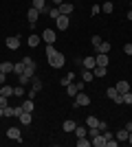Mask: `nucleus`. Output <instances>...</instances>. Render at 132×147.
I'll return each instance as SVG.
<instances>
[{"mask_svg": "<svg viewBox=\"0 0 132 147\" xmlns=\"http://www.w3.org/2000/svg\"><path fill=\"white\" fill-rule=\"evenodd\" d=\"M49 59V66L51 68H62L64 64H66V57H64V53H60V51H55L51 57H46Z\"/></svg>", "mask_w": 132, "mask_h": 147, "instance_id": "nucleus-1", "label": "nucleus"}, {"mask_svg": "<svg viewBox=\"0 0 132 147\" xmlns=\"http://www.w3.org/2000/svg\"><path fill=\"white\" fill-rule=\"evenodd\" d=\"M106 97L110 99V101H114V105H123V97H121L119 94V90H117V88H108L106 90Z\"/></svg>", "mask_w": 132, "mask_h": 147, "instance_id": "nucleus-2", "label": "nucleus"}, {"mask_svg": "<svg viewBox=\"0 0 132 147\" xmlns=\"http://www.w3.org/2000/svg\"><path fill=\"white\" fill-rule=\"evenodd\" d=\"M79 105H84V108H86V105H90V97H88L84 90H79V92L75 94V105H73V108H79Z\"/></svg>", "mask_w": 132, "mask_h": 147, "instance_id": "nucleus-3", "label": "nucleus"}, {"mask_svg": "<svg viewBox=\"0 0 132 147\" xmlns=\"http://www.w3.org/2000/svg\"><path fill=\"white\" fill-rule=\"evenodd\" d=\"M5 44H7V49H9V51H18L20 44H22V40H20L18 35H9V37L5 40Z\"/></svg>", "mask_w": 132, "mask_h": 147, "instance_id": "nucleus-4", "label": "nucleus"}, {"mask_svg": "<svg viewBox=\"0 0 132 147\" xmlns=\"http://www.w3.org/2000/svg\"><path fill=\"white\" fill-rule=\"evenodd\" d=\"M7 138H11V141H16V143H22V132H20V127H9L7 129Z\"/></svg>", "mask_w": 132, "mask_h": 147, "instance_id": "nucleus-5", "label": "nucleus"}, {"mask_svg": "<svg viewBox=\"0 0 132 147\" xmlns=\"http://www.w3.org/2000/svg\"><path fill=\"white\" fill-rule=\"evenodd\" d=\"M55 40H57V35H55V31H53V29H44L42 31V42L55 44Z\"/></svg>", "mask_w": 132, "mask_h": 147, "instance_id": "nucleus-6", "label": "nucleus"}, {"mask_svg": "<svg viewBox=\"0 0 132 147\" xmlns=\"http://www.w3.org/2000/svg\"><path fill=\"white\" fill-rule=\"evenodd\" d=\"M57 9H60V13H62V16H70V13L75 11V5H73V2H66V0H64L62 5L57 7Z\"/></svg>", "mask_w": 132, "mask_h": 147, "instance_id": "nucleus-7", "label": "nucleus"}, {"mask_svg": "<svg viewBox=\"0 0 132 147\" xmlns=\"http://www.w3.org/2000/svg\"><path fill=\"white\" fill-rule=\"evenodd\" d=\"M55 24H57V29H60V31H66L70 26V18H68V16H60V18L55 20Z\"/></svg>", "mask_w": 132, "mask_h": 147, "instance_id": "nucleus-8", "label": "nucleus"}, {"mask_svg": "<svg viewBox=\"0 0 132 147\" xmlns=\"http://www.w3.org/2000/svg\"><path fill=\"white\" fill-rule=\"evenodd\" d=\"M95 61H97V66H106L108 68L110 57H108V53H97V55H95Z\"/></svg>", "mask_w": 132, "mask_h": 147, "instance_id": "nucleus-9", "label": "nucleus"}, {"mask_svg": "<svg viewBox=\"0 0 132 147\" xmlns=\"http://www.w3.org/2000/svg\"><path fill=\"white\" fill-rule=\"evenodd\" d=\"M40 16H42V13H40V9H35V7H31V9H29V13H26V18H29V24H35Z\"/></svg>", "mask_w": 132, "mask_h": 147, "instance_id": "nucleus-10", "label": "nucleus"}, {"mask_svg": "<svg viewBox=\"0 0 132 147\" xmlns=\"http://www.w3.org/2000/svg\"><path fill=\"white\" fill-rule=\"evenodd\" d=\"M90 145L93 147H106V138H104V134H97L90 138Z\"/></svg>", "mask_w": 132, "mask_h": 147, "instance_id": "nucleus-11", "label": "nucleus"}, {"mask_svg": "<svg viewBox=\"0 0 132 147\" xmlns=\"http://www.w3.org/2000/svg\"><path fill=\"white\" fill-rule=\"evenodd\" d=\"M82 64H84V68H86V70H93V68L97 66V61H95V55L84 57V59H82Z\"/></svg>", "mask_w": 132, "mask_h": 147, "instance_id": "nucleus-12", "label": "nucleus"}, {"mask_svg": "<svg viewBox=\"0 0 132 147\" xmlns=\"http://www.w3.org/2000/svg\"><path fill=\"white\" fill-rule=\"evenodd\" d=\"M75 127H77V123L73 121V119H66V121L62 123V129L66 132V134H68V132H75Z\"/></svg>", "mask_w": 132, "mask_h": 147, "instance_id": "nucleus-13", "label": "nucleus"}, {"mask_svg": "<svg viewBox=\"0 0 132 147\" xmlns=\"http://www.w3.org/2000/svg\"><path fill=\"white\" fill-rule=\"evenodd\" d=\"M26 42H29V46H31V49H35V46H40V42H42V35H35V33H31Z\"/></svg>", "mask_w": 132, "mask_h": 147, "instance_id": "nucleus-14", "label": "nucleus"}, {"mask_svg": "<svg viewBox=\"0 0 132 147\" xmlns=\"http://www.w3.org/2000/svg\"><path fill=\"white\" fill-rule=\"evenodd\" d=\"M0 73L13 75V61H2V64H0Z\"/></svg>", "mask_w": 132, "mask_h": 147, "instance_id": "nucleus-15", "label": "nucleus"}, {"mask_svg": "<svg viewBox=\"0 0 132 147\" xmlns=\"http://www.w3.org/2000/svg\"><path fill=\"white\" fill-rule=\"evenodd\" d=\"M33 112H22V114H20V123H22V125H31V121H33V117H31Z\"/></svg>", "mask_w": 132, "mask_h": 147, "instance_id": "nucleus-16", "label": "nucleus"}, {"mask_svg": "<svg viewBox=\"0 0 132 147\" xmlns=\"http://www.w3.org/2000/svg\"><path fill=\"white\" fill-rule=\"evenodd\" d=\"M93 75L101 79V77H106V75H108V68H106V66H95V68H93Z\"/></svg>", "mask_w": 132, "mask_h": 147, "instance_id": "nucleus-17", "label": "nucleus"}, {"mask_svg": "<svg viewBox=\"0 0 132 147\" xmlns=\"http://www.w3.org/2000/svg\"><path fill=\"white\" fill-rule=\"evenodd\" d=\"M114 88L119 90V94H126V92H130V84H128L126 79H123V81H119V84H117Z\"/></svg>", "mask_w": 132, "mask_h": 147, "instance_id": "nucleus-18", "label": "nucleus"}, {"mask_svg": "<svg viewBox=\"0 0 132 147\" xmlns=\"http://www.w3.org/2000/svg\"><path fill=\"white\" fill-rule=\"evenodd\" d=\"M86 127H99V119L97 117H93V114H90V117H86Z\"/></svg>", "mask_w": 132, "mask_h": 147, "instance_id": "nucleus-19", "label": "nucleus"}, {"mask_svg": "<svg viewBox=\"0 0 132 147\" xmlns=\"http://www.w3.org/2000/svg\"><path fill=\"white\" fill-rule=\"evenodd\" d=\"M77 92H79V88H77V81H73V84H68V86H66V94H68V97H75Z\"/></svg>", "mask_w": 132, "mask_h": 147, "instance_id": "nucleus-20", "label": "nucleus"}, {"mask_svg": "<svg viewBox=\"0 0 132 147\" xmlns=\"http://www.w3.org/2000/svg\"><path fill=\"white\" fill-rule=\"evenodd\" d=\"M22 110L24 112H33V108H35V103H33V99H24V101H22Z\"/></svg>", "mask_w": 132, "mask_h": 147, "instance_id": "nucleus-21", "label": "nucleus"}, {"mask_svg": "<svg viewBox=\"0 0 132 147\" xmlns=\"http://www.w3.org/2000/svg\"><path fill=\"white\" fill-rule=\"evenodd\" d=\"M101 11H104V13H112L114 11V2H112V0H106V2L101 5Z\"/></svg>", "mask_w": 132, "mask_h": 147, "instance_id": "nucleus-22", "label": "nucleus"}, {"mask_svg": "<svg viewBox=\"0 0 132 147\" xmlns=\"http://www.w3.org/2000/svg\"><path fill=\"white\" fill-rule=\"evenodd\" d=\"M110 49H112V46H110V42H101L99 46L95 49V53H110Z\"/></svg>", "mask_w": 132, "mask_h": 147, "instance_id": "nucleus-23", "label": "nucleus"}, {"mask_svg": "<svg viewBox=\"0 0 132 147\" xmlns=\"http://www.w3.org/2000/svg\"><path fill=\"white\" fill-rule=\"evenodd\" d=\"M128 136H130V132L123 127V129H119V132L114 134V138H117V141H128Z\"/></svg>", "mask_w": 132, "mask_h": 147, "instance_id": "nucleus-24", "label": "nucleus"}, {"mask_svg": "<svg viewBox=\"0 0 132 147\" xmlns=\"http://www.w3.org/2000/svg\"><path fill=\"white\" fill-rule=\"evenodd\" d=\"M86 134H88L86 125H77V127H75V136H77V138H82V136H86Z\"/></svg>", "mask_w": 132, "mask_h": 147, "instance_id": "nucleus-25", "label": "nucleus"}, {"mask_svg": "<svg viewBox=\"0 0 132 147\" xmlns=\"http://www.w3.org/2000/svg\"><path fill=\"white\" fill-rule=\"evenodd\" d=\"M31 88H33V90H35V92H40V90H42V79H38V77H33V79H31Z\"/></svg>", "mask_w": 132, "mask_h": 147, "instance_id": "nucleus-26", "label": "nucleus"}, {"mask_svg": "<svg viewBox=\"0 0 132 147\" xmlns=\"http://www.w3.org/2000/svg\"><path fill=\"white\" fill-rule=\"evenodd\" d=\"M0 94H2V97H11V94H13V86H7V84H5V86L0 88Z\"/></svg>", "mask_w": 132, "mask_h": 147, "instance_id": "nucleus-27", "label": "nucleus"}, {"mask_svg": "<svg viewBox=\"0 0 132 147\" xmlns=\"http://www.w3.org/2000/svg\"><path fill=\"white\" fill-rule=\"evenodd\" d=\"M13 94H16V97H24V94H26V86H20V84H18V86L13 88Z\"/></svg>", "mask_w": 132, "mask_h": 147, "instance_id": "nucleus-28", "label": "nucleus"}, {"mask_svg": "<svg viewBox=\"0 0 132 147\" xmlns=\"http://www.w3.org/2000/svg\"><path fill=\"white\" fill-rule=\"evenodd\" d=\"M18 84H20V86H29V84H31V77H26L24 73L18 75Z\"/></svg>", "mask_w": 132, "mask_h": 147, "instance_id": "nucleus-29", "label": "nucleus"}, {"mask_svg": "<svg viewBox=\"0 0 132 147\" xmlns=\"http://www.w3.org/2000/svg\"><path fill=\"white\" fill-rule=\"evenodd\" d=\"M93 79H95L93 70H84V73H82V81H86V84H88V81H93Z\"/></svg>", "mask_w": 132, "mask_h": 147, "instance_id": "nucleus-30", "label": "nucleus"}, {"mask_svg": "<svg viewBox=\"0 0 132 147\" xmlns=\"http://www.w3.org/2000/svg\"><path fill=\"white\" fill-rule=\"evenodd\" d=\"M75 145L77 147H90V141H88V136H82V138H77Z\"/></svg>", "mask_w": 132, "mask_h": 147, "instance_id": "nucleus-31", "label": "nucleus"}, {"mask_svg": "<svg viewBox=\"0 0 132 147\" xmlns=\"http://www.w3.org/2000/svg\"><path fill=\"white\" fill-rule=\"evenodd\" d=\"M22 73H24V64H22V61L13 64V75H22Z\"/></svg>", "mask_w": 132, "mask_h": 147, "instance_id": "nucleus-32", "label": "nucleus"}, {"mask_svg": "<svg viewBox=\"0 0 132 147\" xmlns=\"http://www.w3.org/2000/svg\"><path fill=\"white\" fill-rule=\"evenodd\" d=\"M60 16H62V13H60V9H57V7H51V9H49V18L57 20V18H60Z\"/></svg>", "mask_w": 132, "mask_h": 147, "instance_id": "nucleus-33", "label": "nucleus"}, {"mask_svg": "<svg viewBox=\"0 0 132 147\" xmlns=\"http://www.w3.org/2000/svg\"><path fill=\"white\" fill-rule=\"evenodd\" d=\"M73 81H75V73H68V75L62 79V86H68V84H73Z\"/></svg>", "mask_w": 132, "mask_h": 147, "instance_id": "nucleus-34", "label": "nucleus"}, {"mask_svg": "<svg viewBox=\"0 0 132 147\" xmlns=\"http://www.w3.org/2000/svg\"><path fill=\"white\" fill-rule=\"evenodd\" d=\"M2 112H5V117H9V119H16V117H13V108H11V105L2 108Z\"/></svg>", "mask_w": 132, "mask_h": 147, "instance_id": "nucleus-35", "label": "nucleus"}, {"mask_svg": "<svg viewBox=\"0 0 132 147\" xmlns=\"http://www.w3.org/2000/svg\"><path fill=\"white\" fill-rule=\"evenodd\" d=\"M123 97V103L126 105H132V92H126V94H121Z\"/></svg>", "mask_w": 132, "mask_h": 147, "instance_id": "nucleus-36", "label": "nucleus"}, {"mask_svg": "<svg viewBox=\"0 0 132 147\" xmlns=\"http://www.w3.org/2000/svg\"><path fill=\"white\" fill-rule=\"evenodd\" d=\"M101 134H104V138H106V141H110V138H114V132H110V129H104Z\"/></svg>", "mask_w": 132, "mask_h": 147, "instance_id": "nucleus-37", "label": "nucleus"}, {"mask_svg": "<svg viewBox=\"0 0 132 147\" xmlns=\"http://www.w3.org/2000/svg\"><path fill=\"white\" fill-rule=\"evenodd\" d=\"M90 42H93V46L97 49V46L101 44V35H93V40H90Z\"/></svg>", "mask_w": 132, "mask_h": 147, "instance_id": "nucleus-38", "label": "nucleus"}, {"mask_svg": "<svg viewBox=\"0 0 132 147\" xmlns=\"http://www.w3.org/2000/svg\"><path fill=\"white\" fill-rule=\"evenodd\" d=\"M123 53H126V55H130V57H132V44H130V42H128L126 46H123Z\"/></svg>", "mask_w": 132, "mask_h": 147, "instance_id": "nucleus-39", "label": "nucleus"}, {"mask_svg": "<svg viewBox=\"0 0 132 147\" xmlns=\"http://www.w3.org/2000/svg\"><path fill=\"white\" fill-rule=\"evenodd\" d=\"M99 11H101V7H99V5H93V7H90V13H93V16H97Z\"/></svg>", "mask_w": 132, "mask_h": 147, "instance_id": "nucleus-40", "label": "nucleus"}, {"mask_svg": "<svg viewBox=\"0 0 132 147\" xmlns=\"http://www.w3.org/2000/svg\"><path fill=\"white\" fill-rule=\"evenodd\" d=\"M7 99H9V97H2V94H0V108H7V105H9V103H7Z\"/></svg>", "mask_w": 132, "mask_h": 147, "instance_id": "nucleus-41", "label": "nucleus"}, {"mask_svg": "<svg viewBox=\"0 0 132 147\" xmlns=\"http://www.w3.org/2000/svg\"><path fill=\"white\" fill-rule=\"evenodd\" d=\"M117 145H119V143L114 141V138H110V141H106V147H117Z\"/></svg>", "mask_w": 132, "mask_h": 147, "instance_id": "nucleus-42", "label": "nucleus"}, {"mask_svg": "<svg viewBox=\"0 0 132 147\" xmlns=\"http://www.w3.org/2000/svg\"><path fill=\"white\" fill-rule=\"evenodd\" d=\"M35 94H38V92H35V90H33V88H31V90L26 92V99H35Z\"/></svg>", "mask_w": 132, "mask_h": 147, "instance_id": "nucleus-43", "label": "nucleus"}, {"mask_svg": "<svg viewBox=\"0 0 132 147\" xmlns=\"http://www.w3.org/2000/svg\"><path fill=\"white\" fill-rule=\"evenodd\" d=\"M5 81H7V73H0V86H5Z\"/></svg>", "mask_w": 132, "mask_h": 147, "instance_id": "nucleus-44", "label": "nucleus"}, {"mask_svg": "<svg viewBox=\"0 0 132 147\" xmlns=\"http://www.w3.org/2000/svg\"><path fill=\"white\" fill-rule=\"evenodd\" d=\"M49 2H53V7H60L64 2V0H49Z\"/></svg>", "mask_w": 132, "mask_h": 147, "instance_id": "nucleus-45", "label": "nucleus"}, {"mask_svg": "<svg viewBox=\"0 0 132 147\" xmlns=\"http://www.w3.org/2000/svg\"><path fill=\"white\" fill-rule=\"evenodd\" d=\"M126 129H128V132H132V121H128V123H126Z\"/></svg>", "mask_w": 132, "mask_h": 147, "instance_id": "nucleus-46", "label": "nucleus"}, {"mask_svg": "<svg viewBox=\"0 0 132 147\" xmlns=\"http://www.w3.org/2000/svg\"><path fill=\"white\" fill-rule=\"evenodd\" d=\"M126 18H128V20H132V9L128 11V16H126Z\"/></svg>", "mask_w": 132, "mask_h": 147, "instance_id": "nucleus-47", "label": "nucleus"}, {"mask_svg": "<svg viewBox=\"0 0 132 147\" xmlns=\"http://www.w3.org/2000/svg\"><path fill=\"white\" fill-rule=\"evenodd\" d=\"M128 143H130V145H132V132H130V136H128Z\"/></svg>", "mask_w": 132, "mask_h": 147, "instance_id": "nucleus-48", "label": "nucleus"}, {"mask_svg": "<svg viewBox=\"0 0 132 147\" xmlns=\"http://www.w3.org/2000/svg\"><path fill=\"white\" fill-rule=\"evenodd\" d=\"M2 117H5V112H2V108H0V119H2Z\"/></svg>", "mask_w": 132, "mask_h": 147, "instance_id": "nucleus-49", "label": "nucleus"}, {"mask_svg": "<svg viewBox=\"0 0 132 147\" xmlns=\"http://www.w3.org/2000/svg\"><path fill=\"white\" fill-rule=\"evenodd\" d=\"M130 7H132V0H130Z\"/></svg>", "mask_w": 132, "mask_h": 147, "instance_id": "nucleus-50", "label": "nucleus"}, {"mask_svg": "<svg viewBox=\"0 0 132 147\" xmlns=\"http://www.w3.org/2000/svg\"><path fill=\"white\" fill-rule=\"evenodd\" d=\"M66 2H70V0H66Z\"/></svg>", "mask_w": 132, "mask_h": 147, "instance_id": "nucleus-51", "label": "nucleus"}]
</instances>
